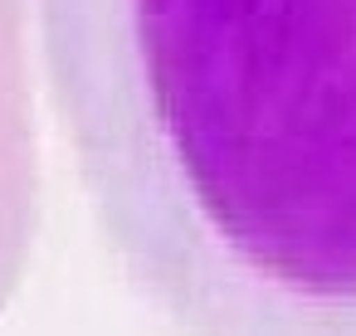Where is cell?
Masks as SVG:
<instances>
[{"mask_svg": "<svg viewBox=\"0 0 356 336\" xmlns=\"http://www.w3.org/2000/svg\"><path fill=\"white\" fill-rule=\"evenodd\" d=\"M98 224L171 336H356V0H35Z\"/></svg>", "mask_w": 356, "mask_h": 336, "instance_id": "1", "label": "cell"}]
</instances>
